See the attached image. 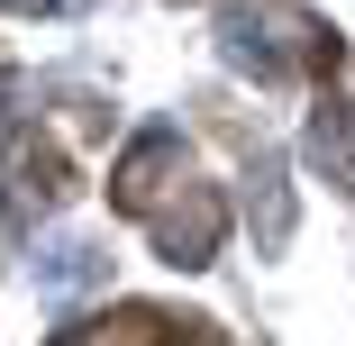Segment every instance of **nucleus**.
<instances>
[{
  "mask_svg": "<svg viewBox=\"0 0 355 346\" xmlns=\"http://www.w3.org/2000/svg\"><path fill=\"white\" fill-rule=\"evenodd\" d=\"M219 55L237 64V73H255V83H282V55L255 37V19H246V10H228V19H219Z\"/></svg>",
  "mask_w": 355,
  "mask_h": 346,
  "instance_id": "obj_5",
  "label": "nucleus"
},
{
  "mask_svg": "<svg viewBox=\"0 0 355 346\" xmlns=\"http://www.w3.org/2000/svg\"><path fill=\"white\" fill-rule=\"evenodd\" d=\"M0 10H55V0H0Z\"/></svg>",
  "mask_w": 355,
  "mask_h": 346,
  "instance_id": "obj_7",
  "label": "nucleus"
},
{
  "mask_svg": "<svg viewBox=\"0 0 355 346\" xmlns=\"http://www.w3.org/2000/svg\"><path fill=\"white\" fill-rule=\"evenodd\" d=\"M246 210H255V246H264V255H273V246H292V182H282L273 155L246 173Z\"/></svg>",
  "mask_w": 355,
  "mask_h": 346,
  "instance_id": "obj_4",
  "label": "nucleus"
},
{
  "mask_svg": "<svg viewBox=\"0 0 355 346\" xmlns=\"http://www.w3.org/2000/svg\"><path fill=\"white\" fill-rule=\"evenodd\" d=\"M146 228H155V255L173 264V273H200V264H219V237H228V200L219 191H200V182H182V200L164 210H146Z\"/></svg>",
  "mask_w": 355,
  "mask_h": 346,
  "instance_id": "obj_1",
  "label": "nucleus"
},
{
  "mask_svg": "<svg viewBox=\"0 0 355 346\" xmlns=\"http://www.w3.org/2000/svg\"><path fill=\"white\" fill-rule=\"evenodd\" d=\"M155 337H164L155 310H110V319H92V328H73V337H55V346H155Z\"/></svg>",
  "mask_w": 355,
  "mask_h": 346,
  "instance_id": "obj_6",
  "label": "nucleus"
},
{
  "mask_svg": "<svg viewBox=\"0 0 355 346\" xmlns=\"http://www.w3.org/2000/svg\"><path fill=\"white\" fill-rule=\"evenodd\" d=\"M182 164H191V146H182V137H173V128H146V137H137V146L119 155V173H110V200L146 219V210H155V191H164V182H182Z\"/></svg>",
  "mask_w": 355,
  "mask_h": 346,
  "instance_id": "obj_3",
  "label": "nucleus"
},
{
  "mask_svg": "<svg viewBox=\"0 0 355 346\" xmlns=\"http://www.w3.org/2000/svg\"><path fill=\"white\" fill-rule=\"evenodd\" d=\"M28 283H37L46 301H83V292L110 283V246L83 237V228H55V237H37V255H28Z\"/></svg>",
  "mask_w": 355,
  "mask_h": 346,
  "instance_id": "obj_2",
  "label": "nucleus"
}]
</instances>
